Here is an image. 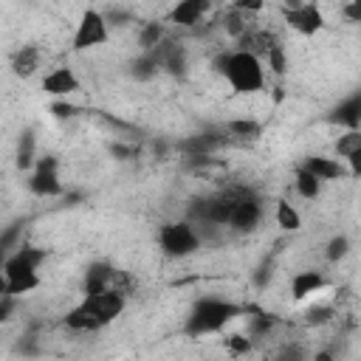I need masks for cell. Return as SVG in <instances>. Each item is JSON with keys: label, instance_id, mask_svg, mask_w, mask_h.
<instances>
[{"label": "cell", "instance_id": "obj_22", "mask_svg": "<svg viewBox=\"0 0 361 361\" xmlns=\"http://www.w3.org/2000/svg\"><path fill=\"white\" fill-rule=\"evenodd\" d=\"M347 251H350V240H347L344 234H338V237H333L330 245H327V259L336 262V259H341Z\"/></svg>", "mask_w": 361, "mask_h": 361}, {"label": "cell", "instance_id": "obj_29", "mask_svg": "<svg viewBox=\"0 0 361 361\" xmlns=\"http://www.w3.org/2000/svg\"><path fill=\"white\" fill-rule=\"evenodd\" d=\"M234 11H262V3L259 0H240V3H234Z\"/></svg>", "mask_w": 361, "mask_h": 361}, {"label": "cell", "instance_id": "obj_17", "mask_svg": "<svg viewBox=\"0 0 361 361\" xmlns=\"http://www.w3.org/2000/svg\"><path fill=\"white\" fill-rule=\"evenodd\" d=\"M226 133H231L234 138L251 141V138H257V135L262 133V127H259V121H254V118H228V121H226Z\"/></svg>", "mask_w": 361, "mask_h": 361}, {"label": "cell", "instance_id": "obj_7", "mask_svg": "<svg viewBox=\"0 0 361 361\" xmlns=\"http://www.w3.org/2000/svg\"><path fill=\"white\" fill-rule=\"evenodd\" d=\"M31 192L39 195V197H54L62 192V183H59V175H56V161L54 158H39L37 161V169L28 180Z\"/></svg>", "mask_w": 361, "mask_h": 361}, {"label": "cell", "instance_id": "obj_28", "mask_svg": "<svg viewBox=\"0 0 361 361\" xmlns=\"http://www.w3.org/2000/svg\"><path fill=\"white\" fill-rule=\"evenodd\" d=\"M11 310H14V296H3L0 299V324L11 319Z\"/></svg>", "mask_w": 361, "mask_h": 361}, {"label": "cell", "instance_id": "obj_14", "mask_svg": "<svg viewBox=\"0 0 361 361\" xmlns=\"http://www.w3.org/2000/svg\"><path fill=\"white\" fill-rule=\"evenodd\" d=\"M37 68H39V48H34V45H23V48L11 56V71H14V76L28 79V76H34Z\"/></svg>", "mask_w": 361, "mask_h": 361}, {"label": "cell", "instance_id": "obj_12", "mask_svg": "<svg viewBox=\"0 0 361 361\" xmlns=\"http://www.w3.org/2000/svg\"><path fill=\"white\" fill-rule=\"evenodd\" d=\"M113 271H116V268H110V265H104V262L90 265V268H87V274H85V285H82V288H85V296H96V293L110 290Z\"/></svg>", "mask_w": 361, "mask_h": 361}, {"label": "cell", "instance_id": "obj_5", "mask_svg": "<svg viewBox=\"0 0 361 361\" xmlns=\"http://www.w3.org/2000/svg\"><path fill=\"white\" fill-rule=\"evenodd\" d=\"M79 305L90 313V319H93L99 327H104V324H110L113 319H118V316L124 313L127 296L113 293V290H104V293H96V296H85Z\"/></svg>", "mask_w": 361, "mask_h": 361}, {"label": "cell", "instance_id": "obj_32", "mask_svg": "<svg viewBox=\"0 0 361 361\" xmlns=\"http://www.w3.org/2000/svg\"><path fill=\"white\" fill-rule=\"evenodd\" d=\"M3 296H8V279H6V274L0 271V299Z\"/></svg>", "mask_w": 361, "mask_h": 361}, {"label": "cell", "instance_id": "obj_25", "mask_svg": "<svg viewBox=\"0 0 361 361\" xmlns=\"http://www.w3.org/2000/svg\"><path fill=\"white\" fill-rule=\"evenodd\" d=\"M265 56H268V62H271L274 73H285V54H282V45H274Z\"/></svg>", "mask_w": 361, "mask_h": 361}, {"label": "cell", "instance_id": "obj_2", "mask_svg": "<svg viewBox=\"0 0 361 361\" xmlns=\"http://www.w3.org/2000/svg\"><path fill=\"white\" fill-rule=\"evenodd\" d=\"M237 313H240V307L231 305V302H223V299H200V302L192 307V313H189L183 330H186V336L217 333V330H223Z\"/></svg>", "mask_w": 361, "mask_h": 361}, {"label": "cell", "instance_id": "obj_6", "mask_svg": "<svg viewBox=\"0 0 361 361\" xmlns=\"http://www.w3.org/2000/svg\"><path fill=\"white\" fill-rule=\"evenodd\" d=\"M282 14H285V23H288L293 31L305 34V37L316 34V31L324 25V17H322L319 6H313V3H288V6L282 8Z\"/></svg>", "mask_w": 361, "mask_h": 361}, {"label": "cell", "instance_id": "obj_23", "mask_svg": "<svg viewBox=\"0 0 361 361\" xmlns=\"http://www.w3.org/2000/svg\"><path fill=\"white\" fill-rule=\"evenodd\" d=\"M226 28H228V34H234V37H240L245 28H248V23H245V17L240 14V11H231L228 17H226Z\"/></svg>", "mask_w": 361, "mask_h": 361}, {"label": "cell", "instance_id": "obj_21", "mask_svg": "<svg viewBox=\"0 0 361 361\" xmlns=\"http://www.w3.org/2000/svg\"><path fill=\"white\" fill-rule=\"evenodd\" d=\"M161 37H164V28L158 25V23H147L144 28H141V37H138V42H141V48L149 54L158 42H161Z\"/></svg>", "mask_w": 361, "mask_h": 361}, {"label": "cell", "instance_id": "obj_33", "mask_svg": "<svg viewBox=\"0 0 361 361\" xmlns=\"http://www.w3.org/2000/svg\"><path fill=\"white\" fill-rule=\"evenodd\" d=\"M313 361H336V358H333L330 353H316V358H313Z\"/></svg>", "mask_w": 361, "mask_h": 361}, {"label": "cell", "instance_id": "obj_18", "mask_svg": "<svg viewBox=\"0 0 361 361\" xmlns=\"http://www.w3.org/2000/svg\"><path fill=\"white\" fill-rule=\"evenodd\" d=\"M336 152H338V161H350L353 155H358L361 152V130H347L344 135H338Z\"/></svg>", "mask_w": 361, "mask_h": 361}, {"label": "cell", "instance_id": "obj_24", "mask_svg": "<svg viewBox=\"0 0 361 361\" xmlns=\"http://www.w3.org/2000/svg\"><path fill=\"white\" fill-rule=\"evenodd\" d=\"M226 347H228L234 355H243V353L251 350V338H245V336H226Z\"/></svg>", "mask_w": 361, "mask_h": 361}, {"label": "cell", "instance_id": "obj_15", "mask_svg": "<svg viewBox=\"0 0 361 361\" xmlns=\"http://www.w3.org/2000/svg\"><path fill=\"white\" fill-rule=\"evenodd\" d=\"M274 220H276V226H279L282 231H299V228H302V214H299L296 206H293L290 200H285V197L276 200Z\"/></svg>", "mask_w": 361, "mask_h": 361}, {"label": "cell", "instance_id": "obj_1", "mask_svg": "<svg viewBox=\"0 0 361 361\" xmlns=\"http://www.w3.org/2000/svg\"><path fill=\"white\" fill-rule=\"evenodd\" d=\"M226 82L234 87V93H257L265 85V71L259 56L248 54V51H231L223 56V68Z\"/></svg>", "mask_w": 361, "mask_h": 361}, {"label": "cell", "instance_id": "obj_30", "mask_svg": "<svg viewBox=\"0 0 361 361\" xmlns=\"http://www.w3.org/2000/svg\"><path fill=\"white\" fill-rule=\"evenodd\" d=\"M344 14H347L353 23H361V3H347V6H344Z\"/></svg>", "mask_w": 361, "mask_h": 361}, {"label": "cell", "instance_id": "obj_20", "mask_svg": "<svg viewBox=\"0 0 361 361\" xmlns=\"http://www.w3.org/2000/svg\"><path fill=\"white\" fill-rule=\"evenodd\" d=\"M358 113H361V99H358V96H353L347 104H341V107H338V121H341V124H347L350 130H358Z\"/></svg>", "mask_w": 361, "mask_h": 361}, {"label": "cell", "instance_id": "obj_3", "mask_svg": "<svg viewBox=\"0 0 361 361\" xmlns=\"http://www.w3.org/2000/svg\"><path fill=\"white\" fill-rule=\"evenodd\" d=\"M158 243H161V251L166 257H189L197 251L200 237H197L192 223H166L158 231Z\"/></svg>", "mask_w": 361, "mask_h": 361}, {"label": "cell", "instance_id": "obj_10", "mask_svg": "<svg viewBox=\"0 0 361 361\" xmlns=\"http://www.w3.org/2000/svg\"><path fill=\"white\" fill-rule=\"evenodd\" d=\"M206 11H209V3L206 0H180L178 6H172L169 20L175 25H197Z\"/></svg>", "mask_w": 361, "mask_h": 361}, {"label": "cell", "instance_id": "obj_26", "mask_svg": "<svg viewBox=\"0 0 361 361\" xmlns=\"http://www.w3.org/2000/svg\"><path fill=\"white\" fill-rule=\"evenodd\" d=\"M271 327H274V316H265V313H262V316H257V319H254L251 333H254V336H262V333H268Z\"/></svg>", "mask_w": 361, "mask_h": 361}, {"label": "cell", "instance_id": "obj_11", "mask_svg": "<svg viewBox=\"0 0 361 361\" xmlns=\"http://www.w3.org/2000/svg\"><path fill=\"white\" fill-rule=\"evenodd\" d=\"M307 172H313L316 175V180H338L341 175H344V164L341 161H336V158H324V155H313V158H307L305 164H302Z\"/></svg>", "mask_w": 361, "mask_h": 361}, {"label": "cell", "instance_id": "obj_13", "mask_svg": "<svg viewBox=\"0 0 361 361\" xmlns=\"http://www.w3.org/2000/svg\"><path fill=\"white\" fill-rule=\"evenodd\" d=\"M324 288V276L322 271H299L290 282V290H293V299H307L313 293H319Z\"/></svg>", "mask_w": 361, "mask_h": 361}, {"label": "cell", "instance_id": "obj_27", "mask_svg": "<svg viewBox=\"0 0 361 361\" xmlns=\"http://www.w3.org/2000/svg\"><path fill=\"white\" fill-rule=\"evenodd\" d=\"M51 113H54V116H59V118H68V116H73V113H76V107H73V104H68V102H54V104H51Z\"/></svg>", "mask_w": 361, "mask_h": 361}, {"label": "cell", "instance_id": "obj_9", "mask_svg": "<svg viewBox=\"0 0 361 361\" xmlns=\"http://www.w3.org/2000/svg\"><path fill=\"white\" fill-rule=\"evenodd\" d=\"M42 90L54 99H62V96H71L79 90V79L71 68H54L51 73L42 76Z\"/></svg>", "mask_w": 361, "mask_h": 361}, {"label": "cell", "instance_id": "obj_16", "mask_svg": "<svg viewBox=\"0 0 361 361\" xmlns=\"http://www.w3.org/2000/svg\"><path fill=\"white\" fill-rule=\"evenodd\" d=\"M293 186H296V192H299L305 200H316V197L322 195V180H316V175L307 172L305 166L296 169V175H293Z\"/></svg>", "mask_w": 361, "mask_h": 361}, {"label": "cell", "instance_id": "obj_31", "mask_svg": "<svg viewBox=\"0 0 361 361\" xmlns=\"http://www.w3.org/2000/svg\"><path fill=\"white\" fill-rule=\"evenodd\" d=\"M307 316H310V322H324V319H330V307H319V310L313 307Z\"/></svg>", "mask_w": 361, "mask_h": 361}, {"label": "cell", "instance_id": "obj_8", "mask_svg": "<svg viewBox=\"0 0 361 361\" xmlns=\"http://www.w3.org/2000/svg\"><path fill=\"white\" fill-rule=\"evenodd\" d=\"M262 217V206L257 197L251 195H237L234 197V209H231V217H228V226L237 228V231H248L259 223Z\"/></svg>", "mask_w": 361, "mask_h": 361}, {"label": "cell", "instance_id": "obj_19", "mask_svg": "<svg viewBox=\"0 0 361 361\" xmlns=\"http://www.w3.org/2000/svg\"><path fill=\"white\" fill-rule=\"evenodd\" d=\"M65 324L71 327V330H76V333H87V330H99V324L90 319V313L82 307V305H76L73 310H68V316H65Z\"/></svg>", "mask_w": 361, "mask_h": 361}, {"label": "cell", "instance_id": "obj_4", "mask_svg": "<svg viewBox=\"0 0 361 361\" xmlns=\"http://www.w3.org/2000/svg\"><path fill=\"white\" fill-rule=\"evenodd\" d=\"M110 39V31H107V20L102 11L96 8H85L82 17H79V25H76V34H73V51H87V48H96V45H104Z\"/></svg>", "mask_w": 361, "mask_h": 361}]
</instances>
